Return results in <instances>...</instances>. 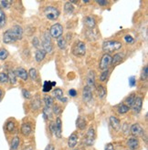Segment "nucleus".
<instances>
[{
	"instance_id": "1",
	"label": "nucleus",
	"mask_w": 148,
	"mask_h": 150,
	"mask_svg": "<svg viewBox=\"0 0 148 150\" xmlns=\"http://www.w3.org/2000/svg\"><path fill=\"white\" fill-rule=\"evenodd\" d=\"M22 37H23V28L20 25H16L4 33L3 41L5 44H11L22 39Z\"/></svg>"
},
{
	"instance_id": "2",
	"label": "nucleus",
	"mask_w": 148,
	"mask_h": 150,
	"mask_svg": "<svg viewBox=\"0 0 148 150\" xmlns=\"http://www.w3.org/2000/svg\"><path fill=\"white\" fill-rule=\"evenodd\" d=\"M121 47H122V43L117 40H108L103 42L102 45V49L104 52H106V54L117 51Z\"/></svg>"
},
{
	"instance_id": "3",
	"label": "nucleus",
	"mask_w": 148,
	"mask_h": 150,
	"mask_svg": "<svg viewBox=\"0 0 148 150\" xmlns=\"http://www.w3.org/2000/svg\"><path fill=\"white\" fill-rule=\"evenodd\" d=\"M41 44L43 47V50H44L46 53H52V51H53V46H52L51 37L49 34V32H45L43 34Z\"/></svg>"
},
{
	"instance_id": "4",
	"label": "nucleus",
	"mask_w": 148,
	"mask_h": 150,
	"mask_svg": "<svg viewBox=\"0 0 148 150\" xmlns=\"http://www.w3.org/2000/svg\"><path fill=\"white\" fill-rule=\"evenodd\" d=\"M44 15L49 20H57L59 16V11L56 6H49L45 8Z\"/></svg>"
},
{
	"instance_id": "5",
	"label": "nucleus",
	"mask_w": 148,
	"mask_h": 150,
	"mask_svg": "<svg viewBox=\"0 0 148 150\" xmlns=\"http://www.w3.org/2000/svg\"><path fill=\"white\" fill-rule=\"evenodd\" d=\"M86 53V46L82 41H77L72 47V54L76 57H82Z\"/></svg>"
},
{
	"instance_id": "6",
	"label": "nucleus",
	"mask_w": 148,
	"mask_h": 150,
	"mask_svg": "<svg viewBox=\"0 0 148 150\" xmlns=\"http://www.w3.org/2000/svg\"><path fill=\"white\" fill-rule=\"evenodd\" d=\"M63 34V26L60 24H55L50 28L49 35L53 38H59L62 36Z\"/></svg>"
},
{
	"instance_id": "7",
	"label": "nucleus",
	"mask_w": 148,
	"mask_h": 150,
	"mask_svg": "<svg viewBox=\"0 0 148 150\" xmlns=\"http://www.w3.org/2000/svg\"><path fill=\"white\" fill-rule=\"evenodd\" d=\"M111 63H112V57L109 54H104L101 58L99 68L102 70H106V69H108Z\"/></svg>"
},
{
	"instance_id": "8",
	"label": "nucleus",
	"mask_w": 148,
	"mask_h": 150,
	"mask_svg": "<svg viewBox=\"0 0 148 150\" xmlns=\"http://www.w3.org/2000/svg\"><path fill=\"white\" fill-rule=\"evenodd\" d=\"M94 140H95V130L93 127H91L88 130V132H87L85 137V140H84L85 145L88 146H92V144L94 143Z\"/></svg>"
},
{
	"instance_id": "9",
	"label": "nucleus",
	"mask_w": 148,
	"mask_h": 150,
	"mask_svg": "<svg viewBox=\"0 0 148 150\" xmlns=\"http://www.w3.org/2000/svg\"><path fill=\"white\" fill-rule=\"evenodd\" d=\"M142 107H143V98H135L133 105H132V108H133V111L136 114L140 113L141 110H142Z\"/></svg>"
},
{
	"instance_id": "10",
	"label": "nucleus",
	"mask_w": 148,
	"mask_h": 150,
	"mask_svg": "<svg viewBox=\"0 0 148 150\" xmlns=\"http://www.w3.org/2000/svg\"><path fill=\"white\" fill-rule=\"evenodd\" d=\"M92 98V92L89 86H84L82 90V99L84 102H90Z\"/></svg>"
},
{
	"instance_id": "11",
	"label": "nucleus",
	"mask_w": 148,
	"mask_h": 150,
	"mask_svg": "<svg viewBox=\"0 0 148 150\" xmlns=\"http://www.w3.org/2000/svg\"><path fill=\"white\" fill-rule=\"evenodd\" d=\"M127 146L130 150H136L139 147V141L136 137H133L127 140Z\"/></svg>"
},
{
	"instance_id": "12",
	"label": "nucleus",
	"mask_w": 148,
	"mask_h": 150,
	"mask_svg": "<svg viewBox=\"0 0 148 150\" xmlns=\"http://www.w3.org/2000/svg\"><path fill=\"white\" fill-rule=\"evenodd\" d=\"M15 74L16 76H19V78H21L22 80L24 81H27L28 80V77H29V73L27 72V70L22 68V67H19L16 69Z\"/></svg>"
},
{
	"instance_id": "13",
	"label": "nucleus",
	"mask_w": 148,
	"mask_h": 150,
	"mask_svg": "<svg viewBox=\"0 0 148 150\" xmlns=\"http://www.w3.org/2000/svg\"><path fill=\"white\" fill-rule=\"evenodd\" d=\"M87 86H89L91 89L95 86V74L94 71H90L87 76Z\"/></svg>"
},
{
	"instance_id": "14",
	"label": "nucleus",
	"mask_w": 148,
	"mask_h": 150,
	"mask_svg": "<svg viewBox=\"0 0 148 150\" xmlns=\"http://www.w3.org/2000/svg\"><path fill=\"white\" fill-rule=\"evenodd\" d=\"M53 95L58 100L61 101L62 103H66L68 101V99L63 96V91L60 89V88H56V89L53 91Z\"/></svg>"
},
{
	"instance_id": "15",
	"label": "nucleus",
	"mask_w": 148,
	"mask_h": 150,
	"mask_svg": "<svg viewBox=\"0 0 148 150\" xmlns=\"http://www.w3.org/2000/svg\"><path fill=\"white\" fill-rule=\"evenodd\" d=\"M131 133L135 137L140 136L144 133V129L141 127V126L139 124H134L131 127Z\"/></svg>"
},
{
	"instance_id": "16",
	"label": "nucleus",
	"mask_w": 148,
	"mask_h": 150,
	"mask_svg": "<svg viewBox=\"0 0 148 150\" xmlns=\"http://www.w3.org/2000/svg\"><path fill=\"white\" fill-rule=\"evenodd\" d=\"M110 125L114 130H119V128L121 127V123L117 117H115L114 116H112V117H110Z\"/></svg>"
},
{
	"instance_id": "17",
	"label": "nucleus",
	"mask_w": 148,
	"mask_h": 150,
	"mask_svg": "<svg viewBox=\"0 0 148 150\" xmlns=\"http://www.w3.org/2000/svg\"><path fill=\"white\" fill-rule=\"evenodd\" d=\"M84 25L87 26L88 28L90 29H92L95 28V25H96V21L92 16H87L86 18L84 19Z\"/></svg>"
},
{
	"instance_id": "18",
	"label": "nucleus",
	"mask_w": 148,
	"mask_h": 150,
	"mask_svg": "<svg viewBox=\"0 0 148 150\" xmlns=\"http://www.w3.org/2000/svg\"><path fill=\"white\" fill-rule=\"evenodd\" d=\"M55 125H56V134H55V137H57L58 138H60V137H61L62 123H61V119H60L59 117H57Z\"/></svg>"
},
{
	"instance_id": "19",
	"label": "nucleus",
	"mask_w": 148,
	"mask_h": 150,
	"mask_svg": "<svg viewBox=\"0 0 148 150\" xmlns=\"http://www.w3.org/2000/svg\"><path fill=\"white\" fill-rule=\"evenodd\" d=\"M77 142H78V135L76 133H73L71 135V137H69V140H68V146L69 148H73L75 147V146L77 145Z\"/></svg>"
},
{
	"instance_id": "20",
	"label": "nucleus",
	"mask_w": 148,
	"mask_h": 150,
	"mask_svg": "<svg viewBox=\"0 0 148 150\" xmlns=\"http://www.w3.org/2000/svg\"><path fill=\"white\" fill-rule=\"evenodd\" d=\"M31 126L29 125V123H24L21 127V133L23 136L28 137L31 133Z\"/></svg>"
},
{
	"instance_id": "21",
	"label": "nucleus",
	"mask_w": 148,
	"mask_h": 150,
	"mask_svg": "<svg viewBox=\"0 0 148 150\" xmlns=\"http://www.w3.org/2000/svg\"><path fill=\"white\" fill-rule=\"evenodd\" d=\"M46 57V52L43 49H39L37 50L36 54H35V59L38 63H40L41 61H43V59Z\"/></svg>"
},
{
	"instance_id": "22",
	"label": "nucleus",
	"mask_w": 148,
	"mask_h": 150,
	"mask_svg": "<svg viewBox=\"0 0 148 150\" xmlns=\"http://www.w3.org/2000/svg\"><path fill=\"white\" fill-rule=\"evenodd\" d=\"M76 126H77L78 128L81 129V130L85 129V127H86V120L83 117H79L77 118V121H76Z\"/></svg>"
},
{
	"instance_id": "23",
	"label": "nucleus",
	"mask_w": 148,
	"mask_h": 150,
	"mask_svg": "<svg viewBox=\"0 0 148 150\" xmlns=\"http://www.w3.org/2000/svg\"><path fill=\"white\" fill-rule=\"evenodd\" d=\"M55 85H56L55 82H52L51 83L50 81H45L44 82V85H43V92H45V93L49 92L52 89V87H53Z\"/></svg>"
},
{
	"instance_id": "24",
	"label": "nucleus",
	"mask_w": 148,
	"mask_h": 150,
	"mask_svg": "<svg viewBox=\"0 0 148 150\" xmlns=\"http://www.w3.org/2000/svg\"><path fill=\"white\" fill-rule=\"evenodd\" d=\"M96 91H97V95L99 96V98H103L104 96H105L106 95V89L105 87H104L103 86L100 85L96 87Z\"/></svg>"
},
{
	"instance_id": "25",
	"label": "nucleus",
	"mask_w": 148,
	"mask_h": 150,
	"mask_svg": "<svg viewBox=\"0 0 148 150\" xmlns=\"http://www.w3.org/2000/svg\"><path fill=\"white\" fill-rule=\"evenodd\" d=\"M19 143H20V140L19 137H15L12 141H11V146H10V150H17L19 146Z\"/></svg>"
},
{
	"instance_id": "26",
	"label": "nucleus",
	"mask_w": 148,
	"mask_h": 150,
	"mask_svg": "<svg viewBox=\"0 0 148 150\" xmlns=\"http://www.w3.org/2000/svg\"><path fill=\"white\" fill-rule=\"evenodd\" d=\"M64 10L68 15H71L74 11V6L71 2H67L64 5Z\"/></svg>"
},
{
	"instance_id": "27",
	"label": "nucleus",
	"mask_w": 148,
	"mask_h": 150,
	"mask_svg": "<svg viewBox=\"0 0 148 150\" xmlns=\"http://www.w3.org/2000/svg\"><path fill=\"white\" fill-rule=\"evenodd\" d=\"M122 59H123V55L120 54V53H118V54H115L114 57H112V63H111V65H112V66L116 65L117 63L121 62Z\"/></svg>"
},
{
	"instance_id": "28",
	"label": "nucleus",
	"mask_w": 148,
	"mask_h": 150,
	"mask_svg": "<svg viewBox=\"0 0 148 150\" xmlns=\"http://www.w3.org/2000/svg\"><path fill=\"white\" fill-rule=\"evenodd\" d=\"M44 103H45L46 108H50L52 105H53V104H54V100H53V98H52V96H46L45 98H44Z\"/></svg>"
},
{
	"instance_id": "29",
	"label": "nucleus",
	"mask_w": 148,
	"mask_h": 150,
	"mask_svg": "<svg viewBox=\"0 0 148 150\" xmlns=\"http://www.w3.org/2000/svg\"><path fill=\"white\" fill-rule=\"evenodd\" d=\"M7 77H8V81H9L11 84L14 85L16 83V76L15 72L12 71V70H9V71H8Z\"/></svg>"
},
{
	"instance_id": "30",
	"label": "nucleus",
	"mask_w": 148,
	"mask_h": 150,
	"mask_svg": "<svg viewBox=\"0 0 148 150\" xmlns=\"http://www.w3.org/2000/svg\"><path fill=\"white\" fill-rule=\"evenodd\" d=\"M57 44H58V47L60 48V49H65L66 47H67V42H66V39L62 37H60L58 38V41H57Z\"/></svg>"
},
{
	"instance_id": "31",
	"label": "nucleus",
	"mask_w": 148,
	"mask_h": 150,
	"mask_svg": "<svg viewBox=\"0 0 148 150\" xmlns=\"http://www.w3.org/2000/svg\"><path fill=\"white\" fill-rule=\"evenodd\" d=\"M40 98H39V96H37L36 98H34V100L32 101V104H31V107L33 109H39L40 108Z\"/></svg>"
},
{
	"instance_id": "32",
	"label": "nucleus",
	"mask_w": 148,
	"mask_h": 150,
	"mask_svg": "<svg viewBox=\"0 0 148 150\" xmlns=\"http://www.w3.org/2000/svg\"><path fill=\"white\" fill-rule=\"evenodd\" d=\"M135 95L134 94H131L130 95L128 98H126V100H125V105H127L128 108H131L132 107V105H133V103H134V99H135Z\"/></svg>"
},
{
	"instance_id": "33",
	"label": "nucleus",
	"mask_w": 148,
	"mask_h": 150,
	"mask_svg": "<svg viewBox=\"0 0 148 150\" xmlns=\"http://www.w3.org/2000/svg\"><path fill=\"white\" fill-rule=\"evenodd\" d=\"M6 25V15L4 11L0 8V29L4 28Z\"/></svg>"
},
{
	"instance_id": "34",
	"label": "nucleus",
	"mask_w": 148,
	"mask_h": 150,
	"mask_svg": "<svg viewBox=\"0 0 148 150\" xmlns=\"http://www.w3.org/2000/svg\"><path fill=\"white\" fill-rule=\"evenodd\" d=\"M129 109H130V108H128L125 104H122V105H120L119 107H118V112L120 114H122V115L127 113L129 111Z\"/></svg>"
},
{
	"instance_id": "35",
	"label": "nucleus",
	"mask_w": 148,
	"mask_h": 150,
	"mask_svg": "<svg viewBox=\"0 0 148 150\" xmlns=\"http://www.w3.org/2000/svg\"><path fill=\"white\" fill-rule=\"evenodd\" d=\"M147 76H148V67L147 66H145L141 73V80L142 81H146L147 80Z\"/></svg>"
},
{
	"instance_id": "36",
	"label": "nucleus",
	"mask_w": 148,
	"mask_h": 150,
	"mask_svg": "<svg viewBox=\"0 0 148 150\" xmlns=\"http://www.w3.org/2000/svg\"><path fill=\"white\" fill-rule=\"evenodd\" d=\"M43 116H44V118L45 119H48V118H50L52 117V114H51V109L50 108H48L45 107V108L43 109Z\"/></svg>"
},
{
	"instance_id": "37",
	"label": "nucleus",
	"mask_w": 148,
	"mask_h": 150,
	"mask_svg": "<svg viewBox=\"0 0 148 150\" xmlns=\"http://www.w3.org/2000/svg\"><path fill=\"white\" fill-rule=\"evenodd\" d=\"M8 57V52L5 48H0V60H5Z\"/></svg>"
},
{
	"instance_id": "38",
	"label": "nucleus",
	"mask_w": 148,
	"mask_h": 150,
	"mask_svg": "<svg viewBox=\"0 0 148 150\" xmlns=\"http://www.w3.org/2000/svg\"><path fill=\"white\" fill-rule=\"evenodd\" d=\"M108 76H109V70H108V69L103 70L102 73V75H101V76H100V80H101L102 82L106 81V80H107Z\"/></svg>"
},
{
	"instance_id": "39",
	"label": "nucleus",
	"mask_w": 148,
	"mask_h": 150,
	"mask_svg": "<svg viewBox=\"0 0 148 150\" xmlns=\"http://www.w3.org/2000/svg\"><path fill=\"white\" fill-rule=\"evenodd\" d=\"M12 4L11 1H6V0H2V1H0V7L2 8H6V9H7V8L10 7V5Z\"/></svg>"
},
{
	"instance_id": "40",
	"label": "nucleus",
	"mask_w": 148,
	"mask_h": 150,
	"mask_svg": "<svg viewBox=\"0 0 148 150\" xmlns=\"http://www.w3.org/2000/svg\"><path fill=\"white\" fill-rule=\"evenodd\" d=\"M29 75L31 77L32 80H36V78L38 76V72H37V70L35 69V68H31L29 71Z\"/></svg>"
},
{
	"instance_id": "41",
	"label": "nucleus",
	"mask_w": 148,
	"mask_h": 150,
	"mask_svg": "<svg viewBox=\"0 0 148 150\" xmlns=\"http://www.w3.org/2000/svg\"><path fill=\"white\" fill-rule=\"evenodd\" d=\"M8 82V77L7 75L5 73H0V83L1 84H6Z\"/></svg>"
},
{
	"instance_id": "42",
	"label": "nucleus",
	"mask_w": 148,
	"mask_h": 150,
	"mask_svg": "<svg viewBox=\"0 0 148 150\" xmlns=\"http://www.w3.org/2000/svg\"><path fill=\"white\" fill-rule=\"evenodd\" d=\"M6 130L8 132H13L14 129H15V123L12 122V121H9V122H7V124H6Z\"/></svg>"
},
{
	"instance_id": "43",
	"label": "nucleus",
	"mask_w": 148,
	"mask_h": 150,
	"mask_svg": "<svg viewBox=\"0 0 148 150\" xmlns=\"http://www.w3.org/2000/svg\"><path fill=\"white\" fill-rule=\"evenodd\" d=\"M61 111H62V109H61V108L59 107V105H53V113L56 114L57 116H58V115H59L60 113H61Z\"/></svg>"
},
{
	"instance_id": "44",
	"label": "nucleus",
	"mask_w": 148,
	"mask_h": 150,
	"mask_svg": "<svg viewBox=\"0 0 148 150\" xmlns=\"http://www.w3.org/2000/svg\"><path fill=\"white\" fill-rule=\"evenodd\" d=\"M32 45H33L34 47H36V48H38V47L40 46V42H39V40L38 38L35 37V38L32 39Z\"/></svg>"
},
{
	"instance_id": "45",
	"label": "nucleus",
	"mask_w": 148,
	"mask_h": 150,
	"mask_svg": "<svg viewBox=\"0 0 148 150\" xmlns=\"http://www.w3.org/2000/svg\"><path fill=\"white\" fill-rule=\"evenodd\" d=\"M49 129L51 131V133L53 136H55L56 134V125H55V123L54 122H51L50 123V125H49Z\"/></svg>"
},
{
	"instance_id": "46",
	"label": "nucleus",
	"mask_w": 148,
	"mask_h": 150,
	"mask_svg": "<svg viewBox=\"0 0 148 150\" xmlns=\"http://www.w3.org/2000/svg\"><path fill=\"white\" fill-rule=\"evenodd\" d=\"M129 85H130V86H132V87L136 85V79H135L134 76H131L129 78Z\"/></svg>"
},
{
	"instance_id": "47",
	"label": "nucleus",
	"mask_w": 148,
	"mask_h": 150,
	"mask_svg": "<svg viewBox=\"0 0 148 150\" xmlns=\"http://www.w3.org/2000/svg\"><path fill=\"white\" fill-rule=\"evenodd\" d=\"M124 40H125V42H127V43H129V44H132V43H134V38L132 37V36H129V35H127V36H125L124 37Z\"/></svg>"
},
{
	"instance_id": "48",
	"label": "nucleus",
	"mask_w": 148,
	"mask_h": 150,
	"mask_svg": "<svg viewBox=\"0 0 148 150\" xmlns=\"http://www.w3.org/2000/svg\"><path fill=\"white\" fill-rule=\"evenodd\" d=\"M22 94H23L25 98H27V99H29L30 98V93H29V91L26 90V89H23L22 90Z\"/></svg>"
},
{
	"instance_id": "49",
	"label": "nucleus",
	"mask_w": 148,
	"mask_h": 150,
	"mask_svg": "<svg viewBox=\"0 0 148 150\" xmlns=\"http://www.w3.org/2000/svg\"><path fill=\"white\" fill-rule=\"evenodd\" d=\"M97 4L101 5V6H106L108 5V1H106V0H96Z\"/></svg>"
},
{
	"instance_id": "50",
	"label": "nucleus",
	"mask_w": 148,
	"mask_h": 150,
	"mask_svg": "<svg viewBox=\"0 0 148 150\" xmlns=\"http://www.w3.org/2000/svg\"><path fill=\"white\" fill-rule=\"evenodd\" d=\"M104 150H114V146H112V143H109L105 146V148H104Z\"/></svg>"
},
{
	"instance_id": "51",
	"label": "nucleus",
	"mask_w": 148,
	"mask_h": 150,
	"mask_svg": "<svg viewBox=\"0 0 148 150\" xmlns=\"http://www.w3.org/2000/svg\"><path fill=\"white\" fill-rule=\"evenodd\" d=\"M69 95L71 96H72V98H75V96H77V91L75 89H71L69 91Z\"/></svg>"
},
{
	"instance_id": "52",
	"label": "nucleus",
	"mask_w": 148,
	"mask_h": 150,
	"mask_svg": "<svg viewBox=\"0 0 148 150\" xmlns=\"http://www.w3.org/2000/svg\"><path fill=\"white\" fill-rule=\"evenodd\" d=\"M45 150H55V147H54V146L52 145V144H49V145L45 148Z\"/></svg>"
},
{
	"instance_id": "53",
	"label": "nucleus",
	"mask_w": 148,
	"mask_h": 150,
	"mask_svg": "<svg viewBox=\"0 0 148 150\" xmlns=\"http://www.w3.org/2000/svg\"><path fill=\"white\" fill-rule=\"evenodd\" d=\"M2 96H3V92H2V90H1V89H0V99H1Z\"/></svg>"
},
{
	"instance_id": "54",
	"label": "nucleus",
	"mask_w": 148,
	"mask_h": 150,
	"mask_svg": "<svg viewBox=\"0 0 148 150\" xmlns=\"http://www.w3.org/2000/svg\"><path fill=\"white\" fill-rule=\"evenodd\" d=\"M27 150H32V149H31V148H29V149H27Z\"/></svg>"
},
{
	"instance_id": "55",
	"label": "nucleus",
	"mask_w": 148,
	"mask_h": 150,
	"mask_svg": "<svg viewBox=\"0 0 148 150\" xmlns=\"http://www.w3.org/2000/svg\"><path fill=\"white\" fill-rule=\"evenodd\" d=\"M73 150H78V149H73Z\"/></svg>"
}]
</instances>
